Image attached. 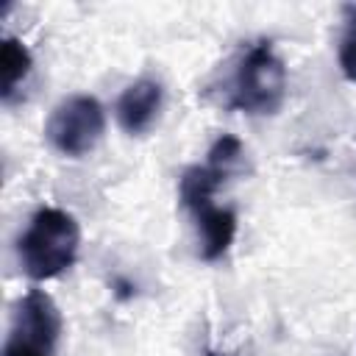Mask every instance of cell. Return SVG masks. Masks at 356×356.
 I'll use <instances>...</instances> for the list:
<instances>
[{
    "label": "cell",
    "instance_id": "3957f363",
    "mask_svg": "<svg viewBox=\"0 0 356 356\" xmlns=\"http://www.w3.org/2000/svg\"><path fill=\"white\" fill-rule=\"evenodd\" d=\"M286 97V67L270 39L250 42L228 83V108L245 114H275Z\"/></svg>",
    "mask_w": 356,
    "mask_h": 356
},
{
    "label": "cell",
    "instance_id": "ba28073f",
    "mask_svg": "<svg viewBox=\"0 0 356 356\" xmlns=\"http://www.w3.org/2000/svg\"><path fill=\"white\" fill-rule=\"evenodd\" d=\"M339 70L356 83V6H345V25L339 36Z\"/></svg>",
    "mask_w": 356,
    "mask_h": 356
},
{
    "label": "cell",
    "instance_id": "5b68a950",
    "mask_svg": "<svg viewBox=\"0 0 356 356\" xmlns=\"http://www.w3.org/2000/svg\"><path fill=\"white\" fill-rule=\"evenodd\" d=\"M106 131V111L92 95L64 97L47 117L44 136L53 150L70 159H81L97 147Z\"/></svg>",
    "mask_w": 356,
    "mask_h": 356
},
{
    "label": "cell",
    "instance_id": "52a82bcc",
    "mask_svg": "<svg viewBox=\"0 0 356 356\" xmlns=\"http://www.w3.org/2000/svg\"><path fill=\"white\" fill-rule=\"evenodd\" d=\"M33 67L31 50L17 39V36H6L0 44V97L8 103L14 97V92L19 89V83L28 78Z\"/></svg>",
    "mask_w": 356,
    "mask_h": 356
},
{
    "label": "cell",
    "instance_id": "277c9868",
    "mask_svg": "<svg viewBox=\"0 0 356 356\" xmlns=\"http://www.w3.org/2000/svg\"><path fill=\"white\" fill-rule=\"evenodd\" d=\"M61 312L44 289H28L11 314L3 356H56Z\"/></svg>",
    "mask_w": 356,
    "mask_h": 356
},
{
    "label": "cell",
    "instance_id": "7a4b0ae2",
    "mask_svg": "<svg viewBox=\"0 0 356 356\" xmlns=\"http://www.w3.org/2000/svg\"><path fill=\"white\" fill-rule=\"evenodd\" d=\"M81 225L78 220L56 206H42L28 220L17 239V259L31 281H47L70 270L78 259Z\"/></svg>",
    "mask_w": 356,
    "mask_h": 356
},
{
    "label": "cell",
    "instance_id": "8992f818",
    "mask_svg": "<svg viewBox=\"0 0 356 356\" xmlns=\"http://www.w3.org/2000/svg\"><path fill=\"white\" fill-rule=\"evenodd\" d=\"M161 100H164V89H161L159 81H153V78H136L117 97V108L114 111H117L120 128L125 134H131V136H142L156 122L159 108H161Z\"/></svg>",
    "mask_w": 356,
    "mask_h": 356
},
{
    "label": "cell",
    "instance_id": "6da1fadb",
    "mask_svg": "<svg viewBox=\"0 0 356 356\" xmlns=\"http://www.w3.org/2000/svg\"><path fill=\"white\" fill-rule=\"evenodd\" d=\"M245 159L242 142L231 134L214 139L203 164H192L178 178V200L189 211L197 231V256L203 261H217L225 256L236 236V214L214 203V192L222 181L239 170Z\"/></svg>",
    "mask_w": 356,
    "mask_h": 356
}]
</instances>
